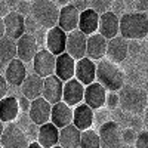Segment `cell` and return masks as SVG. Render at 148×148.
Instances as JSON below:
<instances>
[{
    "label": "cell",
    "instance_id": "cell-28",
    "mask_svg": "<svg viewBox=\"0 0 148 148\" xmlns=\"http://www.w3.org/2000/svg\"><path fill=\"white\" fill-rule=\"evenodd\" d=\"M37 142L43 148H53L59 144V129H56L51 121L43 126H39Z\"/></svg>",
    "mask_w": 148,
    "mask_h": 148
},
{
    "label": "cell",
    "instance_id": "cell-32",
    "mask_svg": "<svg viewBox=\"0 0 148 148\" xmlns=\"http://www.w3.org/2000/svg\"><path fill=\"white\" fill-rule=\"evenodd\" d=\"M89 8L95 10L98 15H104L111 10V2H108V0H93V2H90Z\"/></svg>",
    "mask_w": 148,
    "mask_h": 148
},
{
    "label": "cell",
    "instance_id": "cell-44",
    "mask_svg": "<svg viewBox=\"0 0 148 148\" xmlns=\"http://www.w3.org/2000/svg\"><path fill=\"white\" fill-rule=\"evenodd\" d=\"M135 12H139V14H145V10H148V0L144 2H135Z\"/></svg>",
    "mask_w": 148,
    "mask_h": 148
},
{
    "label": "cell",
    "instance_id": "cell-17",
    "mask_svg": "<svg viewBox=\"0 0 148 148\" xmlns=\"http://www.w3.org/2000/svg\"><path fill=\"white\" fill-rule=\"evenodd\" d=\"M83 96H84V86L82 83H79L76 79H71L64 83V90H62V102L64 104L74 108L83 102Z\"/></svg>",
    "mask_w": 148,
    "mask_h": 148
},
{
    "label": "cell",
    "instance_id": "cell-27",
    "mask_svg": "<svg viewBox=\"0 0 148 148\" xmlns=\"http://www.w3.org/2000/svg\"><path fill=\"white\" fill-rule=\"evenodd\" d=\"M19 116L18 98L16 96H6L0 101V120L3 123H14Z\"/></svg>",
    "mask_w": 148,
    "mask_h": 148
},
{
    "label": "cell",
    "instance_id": "cell-42",
    "mask_svg": "<svg viewBox=\"0 0 148 148\" xmlns=\"http://www.w3.org/2000/svg\"><path fill=\"white\" fill-rule=\"evenodd\" d=\"M30 105H31V101L27 99L25 96L18 98V107H19V111H22V113H28Z\"/></svg>",
    "mask_w": 148,
    "mask_h": 148
},
{
    "label": "cell",
    "instance_id": "cell-51",
    "mask_svg": "<svg viewBox=\"0 0 148 148\" xmlns=\"http://www.w3.org/2000/svg\"><path fill=\"white\" fill-rule=\"evenodd\" d=\"M125 148H135V145H126Z\"/></svg>",
    "mask_w": 148,
    "mask_h": 148
},
{
    "label": "cell",
    "instance_id": "cell-23",
    "mask_svg": "<svg viewBox=\"0 0 148 148\" xmlns=\"http://www.w3.org/2000/svg\"><path fill=\"white\" fill-rule=\"evenodd\" d=\"M119 16L113 12H107L104 15H99V25H98V34H101L105 40H111L119 36Z\"/></svg>",
    "mask_w": 148,
    "mask_h": 148
},
{
    "label": "cell",
    "instance_id": "cell-14",
    "mask_svg": "<svg viewBox=\"0 0 148 148\" xmlns=\"http://www.w3.org/2000/svg\"><path fill=\"white\" fill-rule=\"evenodd\" d=\"M62 90H64V83L53 74V76L43 80L42 98L46 99L51 105H55L58 102H62Z\"/></svg>",
    "mask_w": 148,
    "mask_h": 148
},
{
    "label": "cell",
    "instance_id": "cell-54",
    "mask_svg": "<svg viewBox=\"0 0 148 148\" xmlns=\"http://www.w3.org/2000/svg\"><path fill=\"white\" fill-rule=\"evenodd\" d=\"M0 148H3V147H2V145H0Z\"/></svg>",
    "mask_w": 148,
    "mask_h": 148
},
{
    "label": "cell",
    "instance_id": "cell-2",
    "mask_svg": "<svg viewBox=\"0 0 148 148\" xmlns=\"http://www.w3.org/2000/svg\"><path fill=\"white\" fill-rule=\"evenodd\" d=\"M119 93V107L127 116H142L148 102V95L142 88L132 84H125L117 92Z\"/></svg>",
    "mask_w": 148,
    "mask_h": 148
},
{
    "label": "cell",
    "instance_id": "cell-34",
    "mask_svg": "<svg viewBox=\"0 0 148 148\" xmlns=\"http://www.w3.org/2000/svg\"><path fill=\"white\" fill-rule=\"evenodd\" d=\"M108 120H110V113L107 111V108H101V110L93 111V123H96L99 127L104 123H107Z\"/></svg>",
    "mask_w": 148,
    "mask_h": 148
},
{
    "label": "cell",
    "instance_id": "cell-30",
    "mask_svg": "<svg viewBox=\"0 0 148 148\" xmlns=\"http://www.w3.org/2000/svg\"><path fill=\"white\" fill-rule=\"evenodd\" d=\"M82 132L73 125L59 130V147L61 148H79Z\"/></svg>",
    "mask_w": 148,
    "mask_h": 148
},
{
    "label": "cell",
    "instance_id": "cell-26",
    "mask_svg": "<svg viewBox=\"0 0 148 148\" xmlns=\"http://www.w3.org/2000/svg\"><path fill=\"white\" fill-rule=\"evenodd\" d=\"M22 96H25L27 99L34 101L37 98H42L43 92V79H40L37 74H28L21 84Z\"/></svg>",
    "mask_w": 148,
    "mask_h": 148
},
{
    "label": "cell",
    "instance_id": "cell-33",
    "mask_svg": "<svg viewBox=\"0 0 148 148\" xmlns=\"http://www.w3.org/2000/svg\"><path fill=\"white\" fill-rule=\"evenodd\" d=\"M121 138H123V142H125V145H135V142H136V138H138V132L127 126V127H125V129H121Z\"/></svg>",
    "mask_w": 148,
    "mask_h": 148
},
{
    "label": "cell",
    "instance_id": "cell-10",
    "mask_svg": "<svg viewBox=\"0 0 148 148\" xmlns=\"http://www.w3.org/2000/svg\"><path fill=\"white\" fill-rule=\"evenodd\" d=\"M37 52H39V45H37L36 36L24 34L16 40V58L24 64L33 62Z\"/></svg>",
    "mask_w": 148,
    "mask_h": 148
},
{
    "label": "cell",
    "instance_id": "cell-5",
    "mask_svg": "<svg viewBox=\"0 0 148 148\" xmlns=\"http://www.w3.org/2000/svg\"><path fill=\"white\" fill-rule=\"evenodd\" d=\"M121 126L116 120H108L98 129L101 148H125V142L121 138Z\"/></svg>",
    "mask_w": 148,
    "mask_h": 148
},
{
    "label": "cell",
    "instance_id": "cell-40",
    "mask_svg": "<svg viewBox=\"0 0 148 148\" xmlns=\"http://www.w3.org/2000/svg\"><path fill=\"white\" fill-rule=\"evenodd\" d=\"M37 24L36 21H34V18L30 15V16H25V34H31V36H34V31L37 30Z\"/></svg>",
    "mask_w": 148,
    "mask_h": 148
},
{
    "label": "cell",
    "instance_id": "cell-19",
    "mask_svg": "<svg viewBox=\"0 0 148 148\" xmlns=\"http://www.w3.org/2000/svg\"><path fill=\"white\" fill-rule=\"evenodd\" d=\"M127 40H125L123 37L117 36L114 39H111L107 42V53H105V58L110 59L111 62L114 64H120L126 59L127 56Z\"/></svg>",
    "mask_w": 148,
    "mask_h": 148
},
{
    "label": "cell",
    "instance_id": "cell-29",
    "mask_svg": "<svg viewBox=\"0 0 148 148\" xmlns=\"http://www.w3.org/2000/svg\"><path fill=\"white\" fill-rule=\"evenodd\" d=\"M14 59H16V42L5 36L0 39V73Z\"/></svg>",
    "mask_w": 148,
    "mask_h": 148
},
{
    "label": "cell",
    "instance_id": "cell-9",
    "mask_svg": "<svg viewBox=\"0 0 148 148\" xmlns=\"http://www.w3.org/2000/svg\"><path fill=\"white\" fill-rule=\"evenodd\" d=\"M5 24V36L12 40H18L19 37L25 34V18L16 10H10L8 16L3 18Z\"/></svg>",
    "mask_w": 148,
    "mask_h": 148
},
{
    "label": "cell",
    "instance_id": "cell-45",
    "mask_svg": "<svg viewBox=\"0 0 148 148\" xmlns=\"http://www.w3.org/2000/svg\"><path fill=\"white\" fill-rule=\"evenodd\" d=\"M10 12V9H9V6H8V3L6 2H0V18H5V16H8V14Z\"/></svg>",
    "mask_w": 148,
    "mask_h": 148
},
{
    "label": "cell",
    "instance_id": "cell-41",
    "mask_svg": "<svg viewBox=\"0 0 148 148\" xmlns=\"http://www.w3.org/2000/svg\"><path fill=\"white\" fill-rule=\"evenodd\" d=\"M8 90H9V84H8V82L5 80L3 74H0V101H2L3 98L8 96Z\"/></svg>",
    "mask_w": 148,
    "mask_h": 148
},
{
    "label": "cell",
    "instance_id": "cell-35",
    "mask_svg": "<svg viewBox=\"0 0 148 148\" xmlns=\"http://www.w3.org/2000/svg\"><path fill=\"white\" fill-rule=\"evenodd\" d=\"M105 105H107L108 110H116V108H119V93H117V92H107Z\"/></svg>",
    "mask_w": 148,
    "mask_h": 148
},
{
    "label": "cell",
    "instance_id": "cell-49",
    "mask_svg": "<svg viewBox=\"0 0 148 148\" xmlns=\"http://www.w3.org/2000/svg\"><path fill=\"white\" fill-rule=\"evenodd\" d=\"M28 148H43V147H40V145H39V142H30Z\"/></svg>",
    "mask_w": 148,
    "mask_h": 148
},
{
    "label": "cell",
    "instance_id": "cell-37",
    "mask_svg": "<svg viewBox=\"0 0 148 148\" xmlns=\"http://www.w3.org/2000/svg\"><path fill=\"white\" fill-rule=\"evenodd\" d=\"M135 148H148V130H139L135 142Z\"/></svg>",
    "mask_w": 148,
    "mask_h": 148
},
{
    "label": "cell",
    "instance_id": "cell-31",
    "mask_svg": "<svg viewBox=\"0 0 148 148\" xmlns=\"http://www.w3.org/2000/svg\"><path fill=\"white\" fill-rule=\"evenodd\" d=\"M79 148H101L99 142V135L95 129H88L82 132L80 136V147Z\"/></svg>",
    "mask_w": 148,
    "mask_h": 148
},
{
    "label": "cell",
    "instance_id": "cell-15",
    "mask_svg": "<svg viewBox=\"0 0 148 148\" xmlns=\"http://www.w3.org/2000/svg\"><path fill=\"white\" fill-rule=\"evenodd\" d=\"M79 16L80 12L73 6V3L59 9V18H58V27L65 34H70L79 28Z\"/></svg>",
    "mask_w": 148,
    "mask_h": 148
},
{
    "label": "cell",
    "instance_id": "cell-52",
    "mask_svg": "<svg viewBox=\"0 0 148 148\" xmlns=\"http://www.w3.org/2000/svg\"><path fill=\"white\" fill-rule=\"evenodd\" d=\"M145 92H147V95H148V82H147V89H144Z\"/></svg>",
    "mask_w": 148,
    "mask_h": 148
},
{
    "label": "cell",
    "instance_id": "cell-4",
    "mask_svg": "<svg viewBox=\"0 0 148 148\" xmlns=\"http://www.w3.org/2000/svg\"><path fill=\"white\" fill-rule=\"evenodd\" d=\"M31 16L46 31L58 25L59 9L51 0H34L31 2Z\"/></svg>",
    "mask_w": 148,
    "mask_h": 148
},
{
    "label": "cell",
    "instance_id": "cell-36",
    "mask_svg": "<svg viewBox=\"0 0 148 148\" xmlns=\"http://www.w3.org/2000/svg\"><path fill=\"white\" fill-rule=\"evenodd\" d=\"M15 10L18 14H21L24 18L31 15V2H16Z\"/></svg>",
    "mask_w": 148,
    "mask_h": 148
},
{
    "label": "cell",
    "instance_id": "cell-13",
    "mask_svg": "<svg viewBox=\"0 0 148 148\" xmlns=\"http://www.w3.org/2000/svg\"><path fill=\"white\" fill-rule=\"evenodd\" d=\"M107 99V90L102 88L99 83L93 82L92 84L84 88V96H83V104H86L93 111L101 110L105 107Z\"/></svg>",
    "mask_w": 148,
    "mask_h": 148
},
{
    "label": "cell",
    "instance_id": "cell-20",
    "mask_svg": "<svg viewBox=\"0 0 148 148\" xmlns=\"http://www.w3.org/2000/svg\"><path fill=\"white\" fill-rule=\"evenodd\" d=\"M107 42L101 34H92L88 37L86 42V58H89L90 61H101L105 58L107 53Z\"/></svg>",
    "mask_w": 148,
    "mask_h": 148
},
{
    "label": "cell",
    "instance_id": "cell-7",
    "mask_svg": "<svg viewBox=\"0 0 148 148\" xmlns=\"http://www.w3.org/2000/svg\"><path fill=\"white\" fill-rule=\"evenodd\" d=\"M55 64H56V56H53L46 49H40L33 59L34 74H37L43 80L51 77L55 74Z\"/></svg>",
    "mask_w": 148,
    "mask_h": 148
},
{
    "label": "cell",
    "instance_id": "cell-22",
    "mask_svg": "<svg viewBox=\"0 0 148 148\" xmlns=\"http://www.w3.org/2000/svg\"><path fill=\"white\" fill-rule=\"evenodd\" d=\"M93 125V110L86 104H79L73 108V126L77 127L80 132L92 129Z\"/></svg>",
    "mask_w": 148,
    "mask_h": 148
},
{
    "label": "cell",
    "instance_id": "cell-38",
    "mask_svg": "<svg viewBox=\"0 0 148 148\" xmlns=\"http://www.w3.org/2000/svg\"><path fill=\"white\" fill-rule=\"evenodd\" d=\"M25 135H27V139L30 142H37V136H39V126L34 125V123H30V126L25 129Z\"/></svg>",
    "mask_w": 148,
    "mask_h": 148
},
{
    "label": "cell",
    "instance_id": "cell-47",
    "mask_svg": "<svg viewBox=\"0 0 148 148\" xmlns=\"http://www.w3.org/2000/svg\"><path fill=\"white\" fill-rule=\"evenodd\" d=\"M142 125L145 126V130H148V102H147V107L144 110V114H142Z\"/></svg>",
    "mask_w": 148,
    "mask_h": 148
},
{
    "label": "cell",
    "instance_id": "cell-11",
    "mask_svg": "<svg viewBox=\"0 0 148 148\" xmlns=\"http://www.w3.org/2000/svg\"><path fill=\"white\" fill-rule=\"evenodd\" d=\"M86 42H88V37L79 30L67 34L65 53H68L74 61L86 58Z\"/></svg>",
    "mask_w": 148,
    "mask_h": 148
},
{
    "label": "cell",
    "instance_id": "cell-39",
    "mask_svg": "<svg viewBox=\"0 0 148 148\" xmlns=\"http://www.w3.org/2000/svg\"><path fill=\"white\" fill-rule=\"evenodd\" d=\"M125 8H126V2H111V12L119 18L125 14Z\"/></svg>",
    "mask_w": 148,
    "mask_h": 148
},
{
    "label": "cell",
    "instance_id": "cell-46",
    "mask_svg": "<svg viewBox=\"0 0 148 148\" xmlns=\"http://www.w3.org/2000/svg\"><path fill=\"white\" fill-rule=\"evenodd\" d=\"M138 49H139V46L136 45V42H135V40L127 42V52H129V53H136Z\"/></svg>",
    "mask_w": 148,
    "mask_h": 148
},
{
    "label": "cell",
    "instance_id": "cell-24",
    "mask_svg": "<svg viewBox=\"0 0 148 148\" xmlns=\"http://www.w3.org/2000/svg\"><path fill=\"white\" fill-rule=\"evenodd\" d=\"M74 71H76V61H74L68 53H62L56 56V64H55V76L62 82H68L74 79Z\"/></svg>",
    "mask_w": 148,
    "mask_h": 148
},
{
    "label": "cell",
    "instance_id": "cell-3",
    "mask_svg": "<svg viewBox=\"0 0 148 148\" xmlns=\"http://www.w3.org/2000/svg\"><path fill=\"white\" fill-rule=\"evenodd\" d=\"M95 82L99 83L107 92H119L125 86V73L123 70L111 62L110 59L104 58L96 62V77Z\"/></svg>",
    "mask_w": 148,
    "mask_h": 148
},
{
    "label": "cell",
    "instance_id": "cell-43",
    "mask_svg": "<svg viewBox=\"0 0 148 148\" xmlns=\"http://www.w3.org/2000/svg\"><path fill=\"white\" fill-rule=\"evenodd\" d=\"M71 3L79 12H83L86 9H89V5H90V2H88V0H76V2H71Z\"/></svg>",
    "mask_w": 148,
    "mask_h": 148
},
{
    "label": "cell",
    "instance_id": "cell-53",
    "mask_svg": "<svg viewBox=\"0 0 148 148\" xmlns=\"http://www.w3.org/2000/svg\"><path fill=\"white\" fill-rule=\"evenodd\" d=\"M53 148H61V147H59V145H56V147H53Z\"/></svg>",
    "mask_w": 148,
    "mask_h": 148
},
{
    "label": "cell",
    "instance_id": "cell-18",
    "mask_svg": "<svg viewBox=\"0 0 148 148\" xmlns=\"http://www.w3.org/2000/svg\"><path fill=\"white\" fill-rule=\"evenodd\" d=\"M27 76H28L27 65L24 64L22 61H19L18 58L14 59L12 62H9V65H8V67L5 68V71H3V77H5V80L8 82V84L15 86V88L21 86Z\"/></svg>",
    "mask_w": 148,
    "mask_h": 148
},
{
    "label": "cell",
    "instance_id": "cell-50",
    "mask_svg": "<svg viewBox=\"0 0 148 148\" xmlns=\"http://www.w3.org/2000/svg\"><path fill=\"white\" fill-rule=\"evenodd\" d=\"M3 130H5V123L0 120V138H2V135H3Z\"/></svg>",
    "mask_w": 148,
    "mask_h": 148
},
{
    "label": "cell",
    "instance_id": "cell-25",
    "mask_svg": "<svg viewBox=\"0 0 148 148\" xmlns=\"http://www.w3.org/2000/svg\"><path fill=\"white\" fill-rule=\"evenodd\" d=\"M98 25H99V15L90 8L80 12L79 16V31H82L86 37L98 33Z\"/></svg>",
    "mask_w": 148,
    "mask_h": 148
},
{
    "label": "cell",
    "instance_id": "cell-21",
    "mask_svg": "<svg viewBox=\"0 0 148 148\" xmlns=\"http://www.w3.org/2000/svg\"><path fill=\"white\" fill-rule=\"evenodd\" d=\"M51 123L59 130L73 125V108L64 102H58V104L52 105Z\"/></svg>",
    "mask_w": 148,
    "mask_h": 148
},
{
    "label": "cell",
    "instance_id": "cell-12",
    "mask_svg": "<svg viewBox=\"0 0 148 148\" xmlns=\"http://www.w3.org/2000/svg\"><path fill=\"white\" fill-rule=\"evenodd\" d=\"M51 111H52L51 104L46 99H43V98H37V99L31 101V105L28 110V117L31 123H34L37 126H43L51 121Z\"/></svg>",
    "mask_w": 148,
    "mask_h": 148
},
{
    "label": "cell",
    "instance_id": "cell-8",
    "mask_svg": "<svg viewBox=\"0 0 148 148\" xmlns=\"http://www.w3.org/2000/svg\"><path fill=\"white\" fill-rule=\"evenodd\" d=\"M45 49L49 51L53 56H59L65 53V46H67V34L61 30L58 25L46 31L45 36Z\"/></svg>",
    "mask_w": 148,
    "mask_h": 148
},
{
    "label": "cell",
    "instance_id": "cell-6",
    "mask_svg": "<svg viewBox=\"0 0 148 148\" xmlns=\"http://www.w3.org/2000/svg\"><path fill=\"white\" fill-rule=\"evenodd\" d=\"M0 145L3 148H28L30 141L27 135L16 123H9L5 126L3 135L0 138Z\"/></svg>",
    "mask_w": 148,
    "mask_h": 148
},
{
    "label": "cell",
    "instance_id": "cell-48",
    "mask_svg": "<svg viewBox=\"0 0 148 148\" xmlns=\"http://www.w3.org/2000/svg\"><path fill=\"white\" fill-rule=\"evenodd\" d=\"M5 37V24H3V19L0 18V39Z\"/></svg>",
    "mask_w": 148,
    "mask_h": 148
},
{
    "label": "cell",
    "instance_id": "cell-1",
    "mask_svg": "<svg viewBox=\"0 0 148 148\" xmlns=\"http://www.w3.org/2000/svg\"><path fill=\"white\" fill-rule=\"evenodd\" d=\"M119 36L127 42H139L148 34V15L139 12H125L119 19Z\"/></svg>",
    "mask_w": 148,
    "mask_h": 148
},
{
    "label": "cell",
    "instance_id": "cell-16",
    "mask_svg": "<svg viewBox=\"0 0 148 148\" xmlns=\"http://www.w3.org/2000/svg\"><path fill=\"white\" fill-rule=\"evenodd\" d=\"M96 77V62L90 61L89 58H83L76 61V71H74V79L82 83L84 88L95 82Z\"/></svg>",
    "mask_w": 148,
    "mask_h": 148
}]
</instances>
